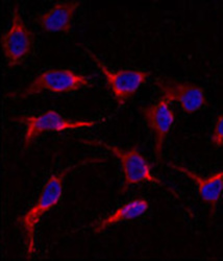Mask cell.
<instances>
[{
    "label": "cell",
    "mask_w": 223,
    "mask_h": 261,
    "mask_svg": "<svg viewBox=\"0 0 223 261\" xmlns=\"http://www.w3.org/2000/svg\"><path fill=\"white\" fill-rule=\"evenodd\" d=\"M102 159H86L78 164L67 167L62 171L51 175L47 182L44 184L39 198L35 205L22 216L18 217V223L21 225L24 233V242L26 246V258H31L36 252L35 234L42 216L58 206L63 198L64 181L74 169L93 162H102Z\"/></svg>",
    "instance_id": "6da1fadb"
},
{
    "label": "cell",
    "mask_w": 223,
    "mask_h": 261,
    "mask_svg": "<svg viewBox=\"0 0 223 261\" xmlns=\"http://www.w3.org/2000/svg\"><path fill=\"white\" fill-rule=\"evenodd\" d=\"M91 86L90 79L67 68H50L37 75L24 89L7 93L13 99H25L43 93L65 94Z\"/></svg>",
    "instance_id": "7a4b0ae2"
},
{
    "label": "cell",
    "mask_w": 223,
    "mask_h": 261,
    "mask_svg": "<svg viewBox=\"0 0 223 261\" xmlns=\"http://www.w3.org/2000/svg\"><path fill=\"white\" fill-rule=\"evenodd\" d=\"M80 141L88 145L100 146L105 148L110 154H113L115 158L120 162L123 172V186L121 188L122 194L125 193V191L133 185H139L142 183H151L159 185L176 195V193L171 188L167 187L159 178L153 175L150 164L142 155L138 146H132L129 149H124L117 145L110 144L101 140L92 139Z\"/></svg>",
    "instance_id": "3957f363"
},
{
    "label": "cell",
    "mask_w": 223,
    "mask_h": 261,
    "mask_svg": "<svg viewBox=\"0 0 223 261\" xmlns=\"http://www.w3.org/2000/svg\"><path fill=\"white\" fill-rule=\"evenodd\" d=\"M11 120L23 124L25 127L24 148H29L36 139L45 133L93 127L96 124V121L93 120H71L65 118L55 110H47L39 115L14 116L11 117Z\"/></svg>",
    "instance_id": "277c9868"
},
{
    "label": "cell",
    "mask_w": 223,
    "mask_h": 261,
    "mask_svg": "<svg viewBox=\"0 0 223 261\" xmlns=\"http://www.w3.org/2000/svg\"><path fill=\"white\" fill-rule=\"evenodd\" d=\"M83 51L88 55L104 75L108 88L114 96L116 103L119 107L124 106L130 98L135 95L141 87L149 77V72L139 69H120L110 70L106 65L90 49L81 46Z\"/></svg>",
    "instance_id": "5b68a950"
},
{
    "label": "cell",
    "mask_w": 223,
    "mask_h": 261,
    "mask_svg": "<svg viewBox=\"0 0 223 261\" xmlns=\"http://www.w3.org/2000/svg\"><path fill=\"white\" fill-rule=\"evenodd\" d=\"M34 44L35 36L26 27L19 7L15 5L12 11L11 25L2 37L3 53L8 66L14 68L23 64L32 55Z\"/></svg>",
    "instance_id": "8992f818"
},
{
    "label": "cell",
    "mask_w": 223,
    "mask_h": 261,
    "mask_svg": "<svg viewBox=\"0 0 223 261\" xmlns=\"http://www.w3.org/2000/svg\"><path fill=\"white\" fill-rule=\"evenodd\" d=\"M155 86L163 93L164 98L169 102L176 101L180 103L183 111L187 114H193L207 106L205 90L198 85L160 79L155 82Z\"/></svg>",
    "instance_id": "52a82bcc"
},
{
    "label": "cell",
    "mask_w": 223,
    "mask_h": 261,
    "mask_svg": "<svg viewBox=\"0 0 223 261\" xmlns=\"http://www.w3.org/2000/svg\"><path fill=\"white\" fill-rule=\"evenodd\" d=\"M140 112L153 134L155 155L161 160L166 138L175 121L170 102L162 96L157 102L140 108Z\"/></svg>",
    "instance_id": "ba28073f"
},
{
    "label": "cell",
    "mask_w": 223,
    "mask_h": 261,
    "mask_svg": "<svg viewBox=\"0 0 223 261\" xmlns=\"http://www.w3.org/2000/svg\"><path fill=\"white\" fill-rule=\"evenodd\" d=\"M169 166L172 169L183 173V175H185L188 179H190L197 185L200 198L210 206L211 215H213L221 199L223 190V171H217L214 175L205 178L182 165L169 163Z\"/></svg>",
    "instance_id": "9c48e42d"
},
{
    "label": "cell",
    "mask_w": 223,
    "mask_h": 261,
    "mask_svg": "<svg viewBox=\"0 0 223 261\" xmlns=\"http://www.w3.org/2000/svg\"><path fill=\"white\" fill-rule=\"evenodd\" d=\"M80 7L79 2H66L54 4L46 13L37 18L42 31L46 33L69 34L72 31V20Z\"/></svg>",
    "instance_id": "30bf717a"
},
{
    "label": "cell",
    "mask_w": 223,
    "mask_h": 261,
    "mask_svg": "<svg viewBox=\"0 0 223 261\" xmlns=\"http://www.w3.org/2000/svg\"><path fill=\"white\" fill-rule=\"evenodd\" d=\"M149 209V202L144 198H137L133 199L119 208H117L113 213H110L108 216L102 219L94 228V233L99 234L105 230H107L109 227L137 220L139 217L143 216Z\"/></svg>",
    "instance_id": "8fae6325"
},
{
    "label": "cell",
    "mask_w": 223,
    "mask_h": 261,
    "mask_svg": "<svg viewBox=\"0 0 223 261\" xmlns=\"http://www.w3.org/2000/svg\"><path fill=\"white\" fill-rule=\"evenodd\" d=\"M211 142L215 147H222L223 145V116L222 114L217 116L214 129L211 137Z\"/></svg>",
    "instance_id": "7c38bea8"
}]
</instances>
